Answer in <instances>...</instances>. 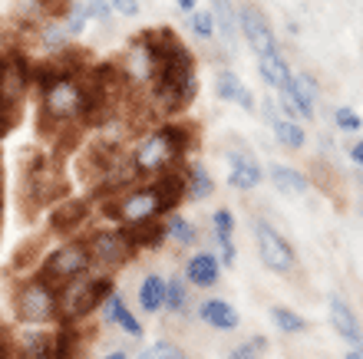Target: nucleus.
Returning <instances> with one entry per match:
<instances>
[{"label":"nucleus","instance_id":"f257e3e1","mask_svg":"<svg viewBox=\"0 0 363 359\" xmlns=\"http://www.w3.org/2000/svg\"><path fill=\"white\" fill-rule=\"evenodd\" d=\"M149 89H152V103L162 113H182L199 89L191 50L179 43L175 33H169V30H159V69H155V79Z\"/></svg>","mask_w":363,"mask_h":359},{"label":"nucleus","instance_id":"f03ea898","mask_svg":"<svg viewBox=\"0 0 363 359\" xmlns=\"http://www.w3.org/2000/svg\"><path fill=\"white\" fill-rule=\"evenodd\" d=\"M40 109L50 122L73 125L89 119V73L69 67H53L50 76H43V89H40Z\"/></svg>","mask_w":363,"mask_h":359},{"label":"nucleus","instance_id":"7ed1b4c3","mask_svg":"<svg viewBox=\"0 0 363 359\" xmlns=\"http://www.w3.org/2000/svg\"><path fill=\"white\" fill-rule=\"evenodd\" d=\"M189 145H191L189 125L165 122L139 139V145L129 155V165H133L135 178H159L165 171L182 169V159H185Z\"/></svg>","mask_w":363,"mask_h":359},{"label":"nucleus","instance_id":"20e7f679","mask_svg":"<svg viewBox=\"0 0 363 359\" xmlns=\"http://www.w3.org/2000/svg\"><path fill=\"white\" fill-rule=\"evenodd\" d=\"M109 215L123 224V231H139V227L159 224V217L169 215V208L155 181H149V185H129L125 191H119L109 205Z\"/></svg>","mask_w":363,"mask_h":359},{"label":"nucleus","instance_id":"39448f33","mask_svg":"<svg viewBox=\"0 0 363 359\" xmlns=\"http://www.w3.org/2000/svg\"><path fill=\"white\" fill-rule=\"evenodd\" d=\"M13 310H17V320L27 326H47L60 320V287L40 274L27 277L23 284H17Z\"/></svg>","mask_w":363,"mask_h":359},{"label":"nucleus","instance_id":"423d86ee","mask_svg":"<svg viewBox=\"0 0 363 359\" xmlns=\"http://www.w3.org/2000/svg\"><path fill=\"white\" fill-rule=\"evenodd\" d=\"M113 293V280L109 277H93L83 274L77 280L60 287V320L63 323H79L86 320L89 313L103 307V300Z\"/></svg>","mask_w":363,"mask_h":359},{"label":"nucleus","instance_id":"0eeeda50","mask_svg":"<svg viewBox=\"0 0 363 359\" xmlns=\"http://www.w3.org/2000/svg\"><path fill=\"white\" fill-rule=\"evenodd\" d=\"M86 251L93 261V270H99V277H109L135 254V244L119 227H103V231H93L86 237Z\"/></svg>","mask_w":363,"mask_h":359},{"label":"nucleus","instance_id":"6e6552de","mask_svg":"<svg viewBox=\"0 0 363 359\" xmlns=\"http://www.w3.org/2000/svg\"><path fill=\"white\" fill-rule=\"evenodd\" d=\"M83 274H93V261H89V251H86V241H67L60 244L57 251H50L40 264V277H47L50 284H69Z\"/></svg>","mask_w":363,"mask_h":359},{"label":"nucleus","instance_id":"1a4fd4ad","mask_svg":"<svg viewBox=\"0 0 363 359\" xmlns=\"http://www.w3.org/2000/svg\"><path fill=\"white\" fill-rule=\"evenodd\" d=\"M255 237H258L261 264L268 267V270H274V274H291V270L297 267L294 247L287 244L284 237L277 234L264 217H258V221H255Z\"/></svg>","mask_w":363,"mask_h":359},{"label":"nucleus","instance_id":"9d476101","mask_svg":"<svg viewBox=\"0 0 363 359\" xmlns=\"http://www.w3.org/2000/svg\"><path fill=\"white\" fill-rule=\"evenodd\" d=\"M238 27H241V37L248 40V47L258 53V57H268L274 53V30H271L268 17L261 13L258 4H241L238 10Z\"/></svg>","mask_w":363,"mask_h":359},{"label":"nucleus","instance_id":"9b49d317","mask_svg":"<svg viewBox=\"0 0 363 359\" xmlns=\"http://www.w3.org/2000/svg\"><path fill=\"white\" fill-rule=\"evenodd\" d=\"M67 336L63 333H47L43 326H33V330H20L13 336V350H17V359H60L63 356V346Z\"/></svg>","mask_w":363,"mask_h":359},{"label":"nucleus","instance_id":"f8f14e48","mask_svg":"<svg viewBox=\"0 0 363 359\" xmlns=\"http://www.w3.org/2000/svg\"><path fill=\"white\" fill-rule=\"evenodd\" d=\"M27 191L40 205H50L60 195V178L53 171V165H50V159H37L27 169Z\"/></svg>","mask_w":363,"mask_h":359},{"label":"nucleus","instance_id":"ddd939ff","mask_svg":"<svg viewBox=\"0 0 363 359\" xmlns=\"http://www.w3.org/2000/svg\"><path fill=\"white\" fill-rule=\"evenodd\" d=\"M218 277H221V261L211 251H199V254H191L185 261V280H189V287L208 290V287L218 284Z\"/></svg>","mask_w":363,"mask_h":359},{"label":"nucleus","instance_id":"4468645a","mask_svg":"<svg viewBox=\"0 0 363 359\" xmlns=\"http://www.w3.org/2000/svg\"><path fill=\"white\" fill-rule=\"evenodd\" d=\"M99 313H103V323H109V326H119V330L125 333V336H133V340H143V323L135 320V313L129 310L123 303V297L119 293H109L103 300V307H99Z\"/></svg>","mask_w":363,"mask_h":359},{"label":"nucleus","instance_id":"2eb2a0df","mask_svg":"<svg viewBox=\"0 0 363 359\" xmlns=\"http://www.w3.org/2000/svg\"><path fill=\"white\" fill-rule=\"evenodd\" d=\"M330 323H334V330L340 333V340H347L350 346H360L363 343V330H360V320H357V313L350 310V303L344 297H330Z\"/></svg>","mask_w":363,"mask_h":359},{"label":"nucleus","instance_id":"dca6fc26","mask_svg":"<svg viewBox=\"0 0 363 359\" xmlns=\"http://www.w3.org/2000/svg\"><path fill=\"white\" fill-rule=\"evenodd\" d=\"M199 317L205 323H208L211 330H221V333H228V330H235L241 323V317H238V310L231 307L228 300H221V297H211V300H201V307H199Z\"/></svg>","mask_w":363,"mask_h":359},{"label":"nucleus","instance_id":"f3484780","mask_svg":"<svg viewBox=\"0 0 363 359\" xmlns=\"http://www.w3.org/2000/svg\"><path fill=\"white\" fill-rule=\"evenodd\" d=\"M215 93H218V99H225V103H238L241 109H255V96H251V89L245 83H241V76H235L231 69H221L218 76H215Z\"/></svg>","mask_w":363,"mask_h":359},{"label":"nucleus","instance_id":"a211bd4d","mask_svg":"<svg viewBox=\"0 0 363 359\" xmlns=\"http://www.w3.org/2000/svg\"><path fill=\"white\" fill-rule=\"evenodd\" d=\"M261 181V165L251 159L248 152H235L231 155V171H228V185L241 191H251Z\"/></svg>","mask_w":363,"mask_h":359},{"label":"nucleus","instance_id":"6ab92c4d","mask_svg":"<svg viewBox=\"0 0 363 359\" xmlns=\"http://www.w3.org/2000/svg\"><path fill=\"white\" fill-rule=\"evenodd\" d=\"M165 290H169V280L162 274H145L143 284H139V307H143V313H162Z\"/></svg>","mask_w":363,"mask_h":359},{"label":"nucleus","instance_id":"aec40b11","mask_svg":"<svg viewBox=\"0 0 363 359\" xmlns=\"http://www.w3.org/2000/svg\"><path fill=\"white\" fill-rule=\"evenodd\" d=\"M258 73L271 89H284V86H291V79H294V73H291V67H287V59L281 57L277 50L258 59Z\"/></svg>","mask_w":363,"mask_h":359},{"label":"nucleus","instance_id":"412c9836","mask_svg":"<svg viewBox=\"0 0 363 359\" xmlns=\"http://www.w3.org/2000/svg\"><path fill=\"white\" fill-rule=\"evenodd\" d=\"M211 191H215V181H211L208 169L201 161H189L185 165V198L201 201V198H208Z\"/></svg>","mask_w":363,"mask_h":359},{"label":"nucleus","instance_id":"4be33fe9","mask_svg":"<svg viewBox=\"0 0 363 359\" xmlns=\"http://www.w3.org/2000/svg\"><path fill=\"white\" fill-rule=\"evenodd\" d=\"M86 211H89L86 201H67V205H60V208L50 215V227L60 231V234H69L77 224L86 221Z\"/></svg>","mask_w":363,"mask_h":359},{"label":"nucleus","instance_id":"5701e85b","mask_svg":"<svg viewBox=\"0 0 363 359\" xmlns=\"http://www.w3.org/2000/svg\"><path fill=\"white\" fill-rule=\"evenodd\" d=\"M291 93H294L297 106H301V115L304 119H314L317 113V83L311 73H297L294 79H291Z\"/></svg>","mask_w":363,"mask_h":359},{"label":"nucleus","instance_id":"b1692460","mask_svg":"<svg viewBox=\"0 0 363 359\" xmlns=\"http://www.w3.org/2000/svg\"><path fill=\"white\" fill-rule=\"evenodd\" d=\"M211 17H215V27L221 30V37L228 40V43H235V37L241 33L235 0H211Z\"/></svg>","mask_w":363,"mask_h":359},{"label":"nucleus","instance_id":"393cba45","mask_svg":"<svg viewBox=\"0 0 363 359\" xmlns=\"http://www.w3.org/2000/svg\"><path fill=\"white\" fill-rule=\"evenodd\" d=\"M271 181H274L277 191H284V195H304L311 185H307V175H301L297 169L291 165H274L271 169Z\"/></svg>","mask_w":363,"mask_h":359},{"label":"nucleus","instance_id":"a878e982","mask_svg":"<svg viewBox=\"0 0 363 359\" xmlns=\"http://www.w3.org/2000/svg\"><path fill=\"white\" fill-rule=\"evenodd\" d=\"M165 237H169V241H175L179 247H191L195 241H199V231H195V224H191L189 217L172 215L169 221H165Z\"/></svg>","mask_w":363,"mask_h":359},{"label":"nucleus","instance_id":"bb28decb","mask_svg":"<svg viewBox=\"0 0 363 359\" xmlns=\"http://www.w3.org/2000/svg\"><path fill=\"white\" fill-rule=\"evenodd\" d=\"M271 320H274V326L281 333H304L307 330V320H304V317H301L297 310H291V307H284V303L271 307Z\"/></svg>","mask_w":363,"mask_h":359},{"label":"nucleus","instance_id":"cd10ccee","mask_svg":"<svg viewBox=\"0 0 363 359\" xmlns=\"http://www.w3.org/2000/svg\"><path fill=\"white\" fill-rule=\"evenodd\" d=\"M274 135H277V142L284 145V149H304L307 142V132L301 129V122H287V119H277L274 125Z\"/></svg>","mask_w":363,"mask_h":359},{"label":"nucleus","instance_id":"c85d7f7f","mask_svg":"<svg viewBox=\"0 0 363 359\" xmlns=\"http://www.w3.org/2000/svg\"><path fill=\"white\" fill-rule=\"evenodd\" d=\"M189 307V280L182 274L169 277V290H165V310L169 313H182Z\"/></svg>","mask_w":363,"mask_h":359},{"label":"nucleus","instance_id":"c756f323","mask_svg":"<svg viewBox=\"0 0 363 359\" xmlns=\"http://www.w3.org/2000/svg\"><path fill=\"white\" fill-rule=\"evenodd\" d=\"M40 43H43L50 53H67V30L50 20V23L40 27Z\"/></svg>","mask_w":363,"mask_h":359},{"label":"nucleus","instance_id":"7c9ffc66","mask_svg":"<svg viewBox=\"0 0 363 359\" xmlns=\"http://www.w3.org/2000/svg\"><path fill=\"white\" fill-rule=\"evenodd\" d=\"M211 234H215V244H225L235 234V215L228 208H218L211 215Z\"/></svg>","mask_w":363,"mask_h":359},{"label":"nucleus","instance_id":"2f4dec72","mask_svg":"<svg viewBox=\"0 0 363 359\" xmlns=\"http://www.w3.org/2000/svg\"><path fill=\"white\" fill-rule=\"evenodd\" d=\"M86 23H89L86 4H73V7L67 10V23H63V30H67V37H79V33L86 30Z\"/></svg>","mask_w":363,"mask_h":359},{"label":"nucleus","instance_id":"473e14b6","mask_svg":"<svg viewBox=\"0 0 363 359\" xmlns=\"http://www.w3.org/2000/svg\"><path fill=\"white\" fill-rule=\"evenodd\" d=\"M139 359H185V353L169 340H155L152 346H145V350L139 353Z\"/></svg>","mask_w":363,"mask_h":359},{"label":"nucleus","instance_id":"72a5a7b5","mask_svg":"<svg viewBox=\"0 0 363 359\" xmlns=\"http://www.w3.org/2000/svg\"><path fill=\"white\" fill-rule=\"evenodd\" d=\"M264 346H268V340H264V336H248L245 343H238V346L231 350L228 359H261V356H264Z\"/></svg>","mask_w":363,"mask_h":359},{"label":"nucleus","instance_id":"f704fd0d","mask_svg":"<svg viewBox=\"0 0 363 359\" xmlns=\"http://www.w3.org/2000/svg\"><path fill=\"white\" fill-rule=\"evenodd\" d=\"M189 27H191L195 37L211 40L215 37V17H211V10H195V13L189 17Z\"/></svg>","mask_w":363,"mask_h":359},{"label":"nucleus","instance_id":"c9c22d12","mask_svg":"<svg viewBox=\"0 0 363 359\" xmlns=\"http://www.w3.org/2000/svg\"><path fill=\"white\" fill-rule=\"evenodd\" d=\"M277 109H281V115H284L287 122H297V119H304V115H301V106H297V99H294V93H291V86L277 89Z\"/></svg>","mask_w":363,"mask_h":359},{"label":"nucleus","instance_id":"e433bc0d","mask_svg":"<svg viewBox=\"0 0 363 359\" xmlns=\"http://www.w3.org/2000/svg\"><path fill=\"white\" fill-rule=\"evenodd\" d=\"M334 122L340 125L344 132H360V129H363L360 115H357L354 109H350V106H340V109H337V113H334Z\"/></svg>","mask_w":363,"mask_h":359},{"label":"nucleus","instance_id":"4c0bfd02","mask_svg":"<svg viewBox=\"0 0 363 359\" xmlns=\"http://www.w3.org/2000/svg\"><path fill=\"white\" fill-rule=\"evenodd\" d=\"M86 10H89V20L113 23V13H116V10L109 7V0H86Z\"/></svg>","mask_w":363,"mask_h":359},{"label":"nucleus","instance_id":"58836bf2","mask_svg":"<svg viewBox=\"0 0 363 359\" xmlns=\"http://www.w3.org/2000/svg\"><path fill=\"white\" fill-rule=\"evenodd\" d=\"M0 359H17V350H13V336L7 330H0Z\"/></svg>","mask_w":363,"mask_h":359},{"label":"nucleus","instance_id":"ea45409f","mask_svg":"<svg viewBox=\"0 0 363 359\" xmlns=\"http://www.w3.org/2000/svg\"><path fill=\"white\" fill-rule=\"evenodd\" d=\"M109 7L125 13V17H135L139 13V0H109Z\"/></svg>","mask_w":363,"mask_h":359},{"label":"nucleus","instance_id":"a19ab883","mask_svg":"<svg viewBox=\"0 0 363 359\" xmlns=\"http://www.w3.org/2000/svg\"><path fill=\"white\" fill-rule=\"evenodd\" d=\"M261 113L268 115L271 125H274L277 119H284V115H281V109H277V99H261Z\"/></svg>","mask_w":363,"mask_h":359},{"label":"nucleus","instance_id":"79ce46f5","mask_svg":"<svg viewBox=\"0 0 363 359\" xmlns=\"http://www.w3.org/2000/svg\"><path fill=\"white\" fill-rule=\"evenodd\" d=\"M13 119H17V115H13V113L7 109V106L0 103V135H4V132L10 129V125H13Z\"/></svg>","mask_w":363,"mask_h":359},{"label":"nucleus","instance_id":"37998d69","mask_svg":"<svg viewBox=\"0 0 363 359\" xmlns=\"http://www.w3.org/2000/svg\"><path fill=\"white\" fill-rule=\"evenodd\" d=\"M350 159H354L357 165H360V169H363V139H360V142H354V145H350Z\"/></svg>","mask_w":363,"mask_h":359},{"label":"nucleus","instance_id":"c03bdc74","mask_svg":"<svg viewBox=\"0 0 363 359\" xmlns=\"http://www.w3.org/2000/svg\"><path fill=\"white\" fill-rule=\"evenodd\" d=\"M195 4H199V0H175V7L185 10V13H195Z\"/></svg>","mask_w":363,"mask_h":359},{"label":"nucleus","instance_id":"a18cd8bd","mask_svg":"<svg viewBox=\"0 0 363 359\" xmlns=\"http://www.w3.org/2000/svg\"><path fill=\"white\" fill-rule=\"evenodd\" d=\"M344 359H363V343H360V346H354V350L347 353V356H344Z\"/></svg>","mask_w":363,"mask_h":359},{"label":"nucleus","instance_id":"49530a36","mask_svg":"<svg viewBox=\"0 0 363 359\" xmlns=\"http://www.w3.org/2000/svg\"><path fill=\"white\" fill-rule=\"evenodd\" d=\"M103 359H129V356H125V353H119V350H116V353H106Z\"/></svg>","mask_w":363,"mask_h":359},{"label":"nucleus","instance_id":"de8ad7c7","mask_svg":"<svg viewBox=\"0 0 363 359\" xmlns=\"http://www.w3.org/2000/svg\"><path fill=\"white\" fill-rule=\"evenodd\" d=\"M0 188H4V178H0Z\"/></svg>","mask_w":363,"mask_h":359}]
</instances>
